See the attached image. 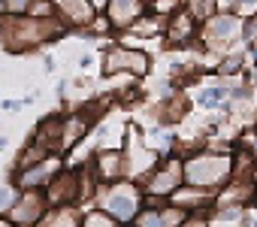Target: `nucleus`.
Returning a JSON list of instances; mask_svg holds the SVG:
<instances>
[{"label":"nucleus","instance_id":"nucleus-6","mask_svg":"<svg viewBox=\"0 0 257 227\" xmlns=\"http://www.w3.org/2000/svg\"><path fill=\"white\" fill-rule=\"evenodd\" d=\"M52 7L67 28H91V22L97 19V7L91 0H52Z\"/></svg>","mask_w":257,"mask_h":227},{"label":"nucleus","instance_id":"nucleus-22","mask_svg":"<svg viewBox=\"0 0 257 227\" xmlns=\"http://www.w3.org/2000/svg\"><path fill=\"white\" fill-rule=\"evenodd\" d=\"M248 155H251V158H254V161H257V137H254V140H251V152H248Z\"/></svg>","mask_w":257,"mask_h":227},{"label":"nucleus","instance_id":"nucleus-14","mask_svg":"<svg viewBox=\"0 0 257 227\" xmlns=\"http://www.w3.org/2000/svg\"><path fill=\"white\" fill-rule=\"evenodd\" d=\"M179 10H185V0H152V13H158L164 19H170Z\"/></svg>","mask_w":257,"mask_h":227},{"label":"nucleus","instance_id":"nucleus-15","mask_svg":"<svg viewBox=\"0 0 257 227\" xmlns=\"http://www.w3.org/2000/svg\"><path fill=\"white\" fill-rule=\"evenodd\" d=\"M85 227H118V221L109 215V212H91L88 218H85Z\"/></svg>","mask_w":257,"mask_h":227},{"label":"nucleus","instance_id":"nucleus-2","mask_svg":"<svg viewBox=\"0 0 257 227\" xmlns=\"http://www.w3.org/2000/svg\"><path fill=\"white\" fill-rule=\"evenodd\" d=\"M143 203H146L143 188L134 185V182H124V179L109 182V188L103 194V212H109L118 224L121 221H134L137 212L143 209Z\"/></svg>","mask_w":257,"mask_h":227},{"label":"nucleus","instance_id":"nucleus-19","mask_svg":"<svg viewBox=\"0 0 257 227\" xmlns=\"http://www.w3.org/2000/svg\"><path fill=\"white\" fill-rule=\"evenodd\" d=\"M239 67H242V55H227V61L221 64V76H227V73H239Z\"/></svg>","mask_w":257,"mask_h":227},{"label":"nucleus","instance_id":"nucleus-17","mask_svg":"<svg viewBox=\"0 0 257 227\" xmlns=\"http://www.w3.org/2000/svg\"><path fill=\"white\" fill-rule=\"evenodd\" d=\"M19 200V194H16V188L13 185H0V212H7V209H13V203Z\"/></svg>","mask_w":257,"mask_h":227},{"label":"nucleus","instance_id":"nucleus-1","mask_svg":"<svg viewBox=\"0 0 257 227\" xmlns=\"http://www.w3.org/2000/svg\"><path fill=\"white\" fill-rule=\"evenodd\" d=\"M182 176H185V185H194L203 191H221L233 176V158L212 155V152L188 155L182 161Z\"/></svg>","mask_w":257,"mask_h":227},{"label":"nucleus","instance_id":"nucleus-9","mask_svg":"<svg viewBox=\"0 0 257 227\" xmlns=\"http://www.w3.org/2000/svg\"><path fill=\"white\" fill-rule=\"evenodd\" d=\"M164 34H167V43L170 46H188L194 40V34H197V19L188 10H179V13H173L167 19Z\"/></svg>","mask_w":257,"mask_h":227},{"label":"nucleus","instance_id":"nucleus-12","mask_svg":"<svg viewBox=\"0 0 257 227\" xmlns=\"http://www.w3.org/2000/svg\"><path fill=\"white\" fill-rule=\"evenodd\" d=\"M34 227H76V218H73V212H67V209H52V212L43 215Z\"/></svg>","mask_w":257,"mask_h":227},{"label":"nucleus","instance_id":"nucleus-8","mask_svg":"<svg viewBox=\"0 0 257 227\" xmlns=\"http://www.w3.org/2000/svg\"><path fill=\"white\" fill-rule=\"evenodd\" d=\"M146 13V0H106V22L115 31H131V25Z\"/></svg>","mask_w":257,"mask_h":227},{"label":"nucleus","instance_id":"nucleus-24","mask_svg":"<svg viewBox=\"0 0 257 227\" xmlns=\"http://www.w3.org/2000/svg\"><path fill=\"white\" fill-rule=\"evenodd\" d=\"M4 16H7V13H4V0H0V19H4Z\"/></svg>","mask_w":257,"mask_h":227},{"label":"nucleus","instance_id":"nucleus-16","mask_svg":"<svg viewBox=\"0 0 257 227\" xmlns=\"http://www.w3.org/2000/svg\"><path fill=\"white\" fill-rule=\"evenodd\" d=\"M34 7V0H4V13L7 16H28Z\"/></svg>","mask_w":257,"mask_h":227},{"label":"nucleus","instance_id":"nucleus-23","mask_svg":"<svg viewBox=\"0 0 257 227\" xmlns=\"http://www.w3.org/2000/svg\"><path fill=\"white\" fill-rule=\"evenodd\" d=\"M91 4H94V7H106V0H91Z\"/></svg>","mask_w":257,"mask_h":227},{"label":"nucleus","instance_id":"nucleus-21","mask_svg":"<svg viewBox=\"0 0 257 227\" xmlns=\"http://www.w3.org/2000/svg\"><path fill=\"white\" fill-rule=\"evenodd\" d=\"M179 227H209V224H206V221H191V218H188V224H179Z\"/></svg>","mask_w":257,"mask_h":227},{"label":"nucleus","instance_id":"nucleus-18","mask_svg":"<svg viewBox=\"0 0 257 227\" xmlns=\"http://www.w3.org/2000/svg\"><path fill=\"white\" fill-rule=\"evenodd\" d=\"M236 16H242V19L257 16V0H236Z\"/></svg>","mask_w":257,"mask_h":227},{"label":"nucleus","instance_id":"nucleus-10","mask_svg":"<svg viewBox=\"0 0 257 227\" xmlns=\"http://www.w3.org/2000/svg\"><path fill=\"white\" fill-rule=\"evenodd\" d=\"M19 203V200H16ZM46 212V200H43V191H25L22 203L13 209V221L16 227H34Z\"/></svg>","mask_w":257,"mask_h":227},{"label":"nucleus","instance_id":"nucleus-7","mask_svg":"<svg viewBox=\"0 0 257 227\" xmlns=\"http://www.w3.org/2000/svg\"><path fill=\"white\" fill-rule=\"evenodd\" d=\"M58 173H61V161H58L55 152H52V155H46L43 161L25 167L22 176H19L16 182H19V188H25V191H40V188H46Z\"/></svg>","mask_w":257,"mask_h":227},{"label":"nucleus","instance_id":"nucleus-13","mask_svg":"<svg viewBox=\"0 0 257 227\" xmlns=\"http://www.w3.org/2000/svg\"><path fill=\"white\" fill-rule=\"evenodd\" d=\"M185 10H188L197 22H206L212 13H218V10H215V0H185Z\"/></svg>","mask_w":257,"mask_h":227},{"label":"nucleus","instance_id":"nucleus-11","mask_svg":"<svg viewBox=\"0 0 257 227\" xmlns=\"http://www.w3.org/2000/svg\"><path fill=\"white\" fill-rule=\"evenodd\" d=\"M227 97H230V88L212 85V88H203V94L197 97V103L206 106V109H218V106H227Z\"/></svg>","mask_w":257,"mask_h":227},{"label":"nucleus","instance_id":"nucleus-4","mask_svg":"<svg viewBox=\"0 0 257 227\" xmlns=\"http://www.w3.org/2000/svg\"><path fill=\"white\" fill-rule=\"evenodd\" d=\"M200 25H203L206 43H212V46H227L242 37V16H236V13H212Z\"/></svg>","mask_w":257,"mask_h":227},{"label":"nucleus","instance_id":"nucleus-3","mask_svg":"<svg viewBox=\"0 0 257 227\" xmlns=\"http://www.w3.org/2000/svg\"><path fill=\"white\" fill-rule=\"evenodd\" d=\"M185 185V176H182V161L176 158H167V164H161L158 170H152L146 179H143V194L146 197H155V200H170L179 188Z\"/></svg>","mask_w":257,"mask_h":227},{"label":"nucleus","instance_id":"nucleus-5","mask_svg":"<svg viewBox=\"0 0 257 227\" xmlns=\"http://www.w3.org/2000/svg\"><path fill=\"white\" fill-rule=\"evenodd\" d=\"M121 70H127L131 76H146L149 73V55L137 52V49H124V46L109 49L106 58H103V73L112 76V73H121Z\"/></svg>","mask_w":257,"mask_h":227},{"label":"nucleus","instance_id":"nucleus-25","mask_svg":"<svg viewBox=\"0 0 257 227\" xmlns=\"http://www.w3.org/2000/svg\"><path fill=\"white\" fill-rule=\"evenodd\" d=\"M4 146H7V140H0V152H4Z\"/></svg>","mask_w":257,"mask_h":227},{"label":"nucleus","instance_id":"nucleus-20","mask_svg":"<svg viewBox=\"0 0 257 227\" xmlns=\"http://www.w3.org/2000/svg\"><path fill=\"white\" fill-rule=\"evenodd\" d=\"M218 13H236V0H215Z\"/></svg>","mask_w":257,"mask_h":227}]
</instances>
